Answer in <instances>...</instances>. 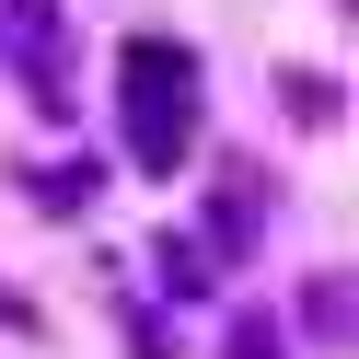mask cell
<instances>
[{
    "instance_id": "cell-1",
    "label": "cell",
    "mask_w": 359,
    "mask_h": 359,
    "mask_svg": "<svg viewBox=\"0 0 359 359\" xmlns=\"http://www.w3.org/2000/svg\"><path fill=\"white\" fill-rule=\"evenodd\" d=\"M116 81H128V163L174 186V163L197 151V47H174V35H128Z\"/></svg>"
},
{
    "instance_id": "cell-2",
    "label": "cell",
    "mask_w": 359,
    "mask_h": 359,
    "mask_svg": "<svg viewBox=\"0 0 359 359\" xmlns=\"http://www.w3.org/2000/svg\"><path fill=\"white\" fill-rule=\"evenodd\" d=\"M47 35H58V0H0V58L35 81V104H47V116H70V70H58Z\"/></svg>"
},
{
    "instance_id": "cell-3",
    "label": "cell",
    "mask_w": 359,
    "mask_h": 359,
    "mask_svg": "<svg viewBox=\"0 0 359 359\" xmlns=\"http://www.w3.org/2000/svg\"><path fill=\"white\" fill-rule=\"evenodd\" d=\"M93 197H104V174H93V163H47V174H35V209H47V220H81Z\"/></svg>"
},
{
    "instance_id": "cell-4",
    "label": "cell",
    "mask_w": 359,
    "mask_h": 359,
    "mask_svg": "<svg viewBox=\"0 0 359 359\" xmlns=\"http://www.w3.org/2000/svg\"><path fill=\"white\" fill-rule=\"evenodd\" d=\"M163 290H174V302H197V290H209V243L163 232Z\"/></svg>"
},
{
    "instance_id": "cell-5",
    "label": "cell",
    "mask_w": 359,
    "mask_h": 359,
    "mask_svg": "<svg viewBox=\"0 0 359 359\" xmlns=\"http://www.w3.org/2000/svg\"><path fill=\"white\" fill-rule=\"evenodd\" d=\"M278 93H290V116H302V128H336V81H325V70H290Z\"/></svg>"
},
{
    "instance_id": "cell-6",
    "label": "cell",
    "mask_w": 359,
    "mask_h": 359,
    "mask_svg": "<svg viewBox=\"0 0 359 359\" xmlns=\"http://www.w3.org/2000/svg\"><path fill=\"white\" fill-rule=\"evenodd\" d=\"M232 359H290V336L266 325V313H243V325H232Z\"/></svg>"
}]
</instances>
